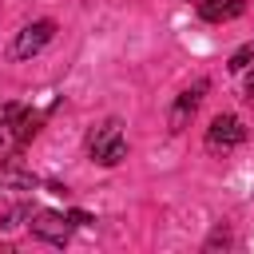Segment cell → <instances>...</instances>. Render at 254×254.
I'll list each match as a JSON object with an SVG mask.
<instances>
[{"instance_id": "6da1fadb", "label": "cell", "mask_w": 254, "mask_h": 254, "mask_svg": "<svg viewBox=\"0 0 254 254\" xmlns=\"http://www.w3.org/2000/svg\"><path fill=\"white\" fill-rule=\"evenodd\" d=\"M87 151H91V159H95L99 167H115V163H123V159H127V139H123L119 123H115V119L103 123V127L91 135Z\"/></svg>"}, {"instance_id": "7a4b0ae2", "label": "cell", "mask_w": 254, "mask_h": 254, "mask_svg": "<svg viewBox=\"0 0 254 254\" xmlns=\"http://www.w3.org/2000/svg\"><path fill=\"white\" fill-rule=\"evenodd\" d=\"M242 139H246V127H242L238 115H214L210 127H206V151H210V155H226V151H234Z\"/></svg>"}, {"instance_id": "3957f363", "label": "cell", "mask_w": 254, "mask_h": 254, "mask_svg": "<svg viewBox=\"0 0 254 254\" xmlns=\"http://www.w3.org/2000/svg\"><path fill=\"white\" fill-rule=\"evenodd\" d=\"M52 36H56V24H52V20H32V24H24V28L16 32V40H12V56H16V60L36 56V52H44V48L52 44Z\"/></svg>"}, {"instance_id": "277c9868", "label": "cell", "mask_w": 254, "mask_h": 254, "mask_svg": "<svg viewBox=\"0 0 254 254\" xmlns=\"http://www.w3.org/2000/svg\"><path fill=\"white\" fill-rule=\"evenodd\" d=\"M28 226H32L36 238H44V242H52V246H64L67 234H71V222H67V214H60V210H36Z\"/></svg>"}, {"instance_id": "5b68a950", "label": "cell", "mask_w": 254, "mask_h": 254, "mask_svg": "<svg viewBox=\"0 0 254 254\" xmlns=\"http://www.w3.org/2000/svg\"><path fill=\"white\" fill-rule=\"evenodd\" d=\"M206 87H210V83H206V79H198L194 87H187V91L175 99V107H171V131H183V127H187V119L198 111V103H202V91H206Z\"/></svg>"}, {"instance_id": "8992f818", "label": "cell", "mask_w": 254, "mask_h": 254, "mask_svg": "<svg viewBox=\"0 0 254 254\" xmlns=\"http://www.w3.org/2000/svg\"><path fill=\"white\" fill-rule=\"evenodd\" d=\"M246 12V0H202L198 4V16L206 24H226V20H238Z\"/></svg>"}, {"instance_id": "52a82bcc", "label": "cell", "mask_w": 254, "mask_h": 254, "mask_svg": "<svg viewBox=\"0 0 254 254\" xmlns=\"http://www.w3.org/2000/svg\"><path fill=\"white\" fill-rule=\"evenodd\" d=\"M250 60H254V40H250V44H242V48L230 56V64H226V67H230V71H246V67H250Z\"/></svg>"}, {"instance_id": "ba28073f", "label": "cell", "mask_w": 254, "mask_h": 254, "mask_svg": "<svg viewBox=\"0 0 254 254\" xmlns=\"http://www.w3.org/2000/svg\"><path fill=\"white\" fill-rule=\"evenodd\" d=\"M20 115H24V107H20V103H0V127H12Z\"/></svg>"}, {"instance_id": "9c48e42d", "label": "cell", "mask_w": 254, "mask_h": 254, "mask_svg": "<svg viewBox=\"0 0 254 254\" xmlns=\"http://www.w3.org/2000/svg\"><path fill=\"white\" fill-rule=\"evenodd\" d=\"M67 222L71 226H91V214L87 210H67Z\"/></svg>"}, {"instance_id": "30bf717a", "label": "cell", "mask_w": 254, "mask_h": 254, "mask_svg": "<svg viewBox=\"0 0 254 254\" xmlns=\"http://www.w3.org/2000/svg\"><path fill=\"white\" fill-rule=\"evenodd\" d=\"M246 95H250V99H254V71H250V75H246Z\"/></svg>"}]
</instances>
